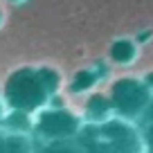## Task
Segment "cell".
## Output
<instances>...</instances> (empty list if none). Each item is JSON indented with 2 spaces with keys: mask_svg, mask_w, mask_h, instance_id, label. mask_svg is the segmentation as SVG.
<instances>
[{
  "mask_svg": "<svg viewBox=\"0 0 153 153\" xmlns=\"http://www.w3.org/2000/svg\"><path fill=\"white\" fill-rule=\"evenodd\" d=\"M110 56L117 63H128L131 59L135 56V45L131 43V41H117V43L113 45V50H110Z\"/></svg>",
  "mask_w": 153,
  "mask_h": 153,
  "instance_id": "obj_9",
  "label": "cell"
},
{
  "mask_svg": "<svg viewBox=\"0 0 153 153\" xmlns=\"http://www.w3.org/2000/svg\"><path fill=\"white\" fill-rule=\"evenodd\" d=\"M95 81H97V74L92 70H81V72H76V76L72 79V88L70 90L74 92V95L86 92V90H90V88L95 86Z\"/></svg>",
  "mask_w": 153,
  "mask_h": 153,
  "instance_id": "obj_8",
  "label": "cell"
},
{
  "mask_svg": "<svg viewBox=\"0 0 153 153\" xmlns=\"http://www.w3.org/2000/svg\"><path fill=\"white\" fill-rule=\"evenodd\" d=\"M11 2H20V0H11Z\"/></svg>",
  "mask_w": 153,
  "mask_h": 153,
  "instance_id": "obj_12",
  "label": "cell"
},
{
  "mask_svg": "<svg viewBox=\"0 0 153 153\" xmlns=\"http://www.w3.org/2000/svg\"><path fill=\"white\" fill-rule=\"evenodd\" d=\"M108 117H115L113 106H110L108 95H92L86 104V113H83V124L86 122H104Z\"/></svg>",
  "mask_w": 153,
  "mask_h": 153,
  "instance_id": "obj_6",
  "label": "cell"
},
{
  "mask_svg": "<svg viewBox=\"0 0 153 153\" xmlns=\"http://www.w3.org/2000/svg\"><path fill=\"white\" fill-rule=\"evenodd\" d=\"M34 153H86L76 140L63 142H34Z\"/></svg>",
  "mask_w": 153,
  "mask_h": 153,
  "instance_id": "obj_7",
  "label": "cell"
},
{
  "mask_svg": "<svg viewBox=\"0 0 153 153\" xmlns=\"http://www.w3.org/2000/svg\"><path fill=\"white\" fill-rule=\"evenodd\" d=\"M0 153H34V140L0 128Z\"/></svg>",
  "mask_w": 153,
  "mask_h": 153,
  "instance_id": "obj_5",
  "label": "cell"
},
{
  "mask_svg": "<svg viewBox=\"0 0 153 153\" xmlns=\"http://www.w3.org/2000/svg\"><path fill=\"white\" fill-rule=\"evenodd\" d=\"M76 142L86 153H144L142 128L122 117L86 122L76 135Z\"/></svg>",
  "mask_w": 153,
  "mask_h": 153,
  "instance_id": "obj_2",
  "label": "cell"
},
{
  "mask_svg": "<svg viewBox=\"0 0 153 153\" xmlns=\"http://www.w3.org/2000/svg\"><path fill=\"white\" fill-rule=\"evenodd\" d=\"M0 20H2V11H0Z\"/></svg>",
  "mask_w": 153,
  "mask_h": 153,
  "instance_id": "obj_13",
  "label": "cell"
},
{
  "mask_svg": "<svg viewBox=\"0 0 153 153\" xmlns=\"http://www.w3.org/2000/svg\"><path fill=\"white\" fill-rule=\"evenodd\" d=\"M83 120L76 113L59 106H45L34 115L32 122V140L34 142H63L76 140Z\"/></svg>",
  "mask_w": 153,
  "mask_h": 153,
  "instance_id": "obj_3",
  "label": "cell"
},
{
  "mask_svg": "<svg viewBox=\"0 0 153 153\" xmlns=\"http://www.w3.org/2000/svg\"><path fill=\"white\" fill-rule=\"evenodd\" d=\"M151 90L144 81L137 79H120L115 81L108 92L110 106H113L115 117H122L126 122H140L149 101H151Z\"/></svg>",
  "mask_w": 153,
  "mask_h": 153,
  "instance_id": "obj_4",
  "label": "cell"
},
{
  "mask_svg": "<svg viewBox=\"0 0 153 153\" xmlns=\"http://www.w3.org/2000/svg\"><path fill=\"white\" fill-rule=\"evenodd\" d=\"M142 126H146V124H153V97H151V101H149V106H146V110H144V115H142Z\"/></svg>",
  "mask_w": 153,
  "mask_h": 153,
  "instance_id": "obj_11",
  "label": "cell"
},
{
  "mask_svg": "<svg viewBox=\"0 0 153 153\" xmlns=\"http://www.w3.org/2000/svg\"><path fill=\"white\" fill-rule=\"evenodd\" d=\"M142 142H144V153H153V124L142 126Z\"/></svg>",
  "mask_w": 153,
  "mask_h": 153,
  "instance_id": "obj_10",
  "label": "cell"
},
{
  "mask_svg": "<svg viewBox=\"0 0 153 153\" xmlns=\"http://www.w3.org/2000/svg\"><path fill=\"white\" fill-rule=\"evenodd\" d=\"M59 90V74L50 68H20L11 72L2 88V104L7 110L36 115L52 101Z\"/></svg>",
  "mask_w": 153,
  "mask_h": 153,
  "instance_id": "obj_1",
  "label": "cell"
}]
</instances>
